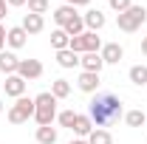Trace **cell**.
Returning a JSON list of instances; mask_svg holds the SVG:
<instances>
[{"mask_svg":"<svg viewBox=\"0 0 147 144\" xmlns=\"http://www.w3.org/2000/svg\"><path fill=\"white\" fill-rule=\"evenodd\" d=\"M74 133L79 136V139H88L91 136V130H93V122L88 119V116H82V113H76V122H74V127H71Z\"/></svg>","mask_w":147,"mask_h":144,"instance_id":"cell-16","label":"cell"},{"mask_svg":"<svg viewBox=\"0 0 147 144\" xmlns=\"http://www.w3.org/2000/svg\"><path fill=\"white\" fill-rule=\"evenodd\" d=\"M142 54L147 57V37H144V40H142Z\"/></svg>","mask_w":147,"mask_h":144,"instance_id":"cell-32","label":"cell"},{"mask_svg":"<svg viewBox=\"0 0 147 144\" xmlns=\"http://www.w3.org/2000/svg\"><path fill=\"white\" fill-rule=\"evenodd\" d=\"M88 144H113V136H110L105 127H93L91 136H88Z\"/></svg>","mask_w":147,"mask_h":144,"instance_id":"cell-18","label":"cell"},{"mask_svg":"<svg viewBox=\"0 0 147 144\" xmlns=\"http://www.w3.org/2000/svg\"><path fill=\"white\" fill-rule=\"evenodd\" d=\"M127 76H130V82H133V85H139V88L147 85V68H144V65H133Z\"/></svg>","mask_w":147,"mask_h":144,"instance_id":"cell-22","label":"cell"},{"mask_svg":"<svg viewBox=\"0 0 147 144\" xmlns=\"http://www.w3.org/2000/svg\"><path fill=\"white\" fill-rule=\"evenodd\" d=\"M6 3H9V6H26L28 0H6Z\"/></svg>","mask_w":147,"mask_h":144,"instance_id":"cell-31","label":"cell"},{"mask_svg":"<svg viewBox=\"0 0 147 144\" xmlns=\"http://www.w3.org/2000/svg\"><path fill=\"white\" fill-rule=\"evenodd\" d=\"M6 11H9V3H6V0H0V20L6 17Z\"/></svg>","mask_w":147,"mask_h":144,"instance_id":"cell-30","label":"cell"},{"mask_svg":"<svg viewBox=\"0 0 147 144\" xmlns=\"http://www.w3.org/2000/svg\"><path fill=\"white\" fill-rule=\"evenodd\" d=\"M99 54H102V59H105V65H116V62H122V57H125V48H122L119 42H105Z\"/></svg>","mask_w":147,"mask_h":144,"instance_id":"cell-8","label":"cell"},{"mask_svg":"<svg viewBox=\"0 0 147 144\" xmlns=\"http://www.w3.org/2000/svg\"><path fill=\"white\" fill-rule=\"evenodd\" d=\"M48 6H51L48 0H28V11H31V14H45Z\"/></svg>","mask_w":147,"mask_h":144,"instance_id":"cell-25","label":"cell"},{"mask_svg":"<svg viewBox=\"0 0 147 144\" xmlns=\"http://www.w3.org/2000/svg\"><path fill=\"white\" fill-rule=\"evenodd\" d=\"M26 40H28V34L23 31V26H14V28H9V31H6V42H9L11 48H23V45H26Z\"/></svg>","mask_w":147,"mask_h":144,"instance_id":"cell-15","label":"cell"},{"mask_svg":"<svg viewBox=\"0 0 147 144\" xmlns=\"http://www.w3.org/2000/svg\"><path fill=\"white\" fill-rule=\"evenodd\" d=\"M57 119V99L51 90H45V93H40V96H34V122L40 127L51 124Z\"/></svg>","mask_w":147,"mask_h":144,"instance_id":"cell-2","label":"cell"},{"mask_svg":"<svg viewBox=\"0 0 147 144\" xmlns=\"http://www.w3.org/2000/svg\"><path fill=\"white\" fill-rule=\"evenodd\" d=\"M3 45H6V26L0 23V51H3Z\"/></svg>","mask_w":147,"mask_h":144,"instance_id":"cell-29","label":"cell"},{"mask_svg":"<svg viewBox=\"0 0 147 144\" xmlns=\"http://www.w3.org/2000/svg\"><path fill=\"white\" fill-rule=\"evenodd\" d=\"M68 144H88V139H74V141H68Z\"/></svg>","mask_w":147,"mask_h":144,"instance_id":"cell-33","label":"cell"},{"mask_svg":"<svg viewBox=\"0 0 147 144\" xmlns=\"http://www.w3.org/2000/svg\"><path fill=\"white\" fill-rule=\"evenodd\" d=\"M0 113H3V99H0Z\"/></svg>","mask_w":147,"mask_h":144,"instance_id":"cell-34","label":"cell"},{"mask_svg":"<svg viewBox=\"0 0 147 144\" xmlns=\"http://www.w3.org/2000/svg\"><path fill=\"white\" fill-rule=\"evenodd\" d=\"M17 65H20V59L11 54V51H0V71L6 73V76L17 73Z\"/></svg>","mask_w":147,"mask_h":144,"instance_id":"cell-13","label":"cell"},{"mask_svg":"<svg viewBox=\"0 0 147 144\" xmlns=\"http://www.w3.org/2000/svg\"><path fill=\"white\" fill-rule=\"evenodd\" d=\"M88 3H91V0H65V6H74V9H76V6H88Z\"/></svg>","mask_w":147,"mask_h":144,"instance_id":"cell-28","label":"cell"},{"mask_svg":"<svg viewBox=\"0 0 147 144\" xmlns=\"http://www.w3.org/2000/svg\"><path fill=\"white\" fill-rule=\"evenodd\" d=\"M37 141H40V144H57V130L51 124L37 127Z\"/></svg>","mask_w":147,"mask_h":144,"instance_id":"cell-20","label":"cell"},{"mask_svg":"<svg viewBox=\"0 0 147 144\" xmlns=\"http://www.w3.org/2000/svg\"><path fill=\"white\" fill-rule=\"evenodd\" d=\"M76 14H79V11H76L74 6H59V9L54 11V23L59 26V28H65V26H68V23L76 17Z\"/></svg>","mask_w":147,"mask_h":144,"instance_id":"cell-14","label":"cell"},{"mask_svg":"<svg viewBox=\"0 0 147 144\" xmlns=\"http://www.w3.org/2000/svg\"><path fill=\"white\" fill-rule=\"evenodd\" d=\"M28 119H34V99L20 96L17 102L9 108V122H11V124H26Z\"/></svg>","mask_w":147,"mask_h":144,"instance_id":"cell-5","label":"cell"},{"mask_svg":"<svg viewBox=\"0 0 147 144\" xmlns=\"http://www.w3.org/2000/svg\"><path fill=\"white\" fill-rule=\"evenodd\" d=\"M76 88L82 90V93H93V90L99 88V73L82 71V73H79V79H76Z\"/></svg>","mask_w":147,"mask_h":144,"instance_id":"cell-11","label":"cell"},{"mask_svg":"<svg viewBox=\"0 0 147 144\" xmlns=\"http://www.w3.org/2000/svg\"><path fill=\"white\" fill-rule=\"evenodd\" d=\"M51 45H54L57 51H62V48L71 45V37L65 34V28H54V31H51Z\"/></svg>","mask_w":147,"mask_h":144,"instance_id":"cell-19","label":"cell"},{"mask_svg":"<svg viewBox=\"0 0 147 144\" xmlns=\"http://www.w3.org/2000/svg\"><path fill=\"white\" fill-rule=\"evenodd\" d=\"M144 20H147V9L144 6H130L127 11H122V14L116 17V26H119L122 31L133 34V31H139V28L144 26Z\"/></svg>","mask_w":147,"mask_h":144,"instance_id":"cell-3","label":"cell"},{"mask_svg":"<svg viewBox=\"0 0 147 144\" xmlns=\"http://www.w3.org/2000/svg\"><path fill=\"white\" fill-rule=\"evenodd\" d=\"M20 26H23V31H26V34H40V31L45 28V20H42V14H31V11H28V14L23 17Z\"/></svg>","mask_w":147,"mask_h":144,"instance_id":"cell-10","label":"cell"},{"mask_svg":"<svg viewBox=\"0 0 147 144\" xmlns=\"http://www.w3.org/2000/svg\"><path fill=\"white\" fill-rule=\"evenodd\" d=\"M57 62L62 68H74V65H79V54H74L71 48H62V51H57Z\"/></svg>","mask_w":147,"mask_h":144,"instance_id":"cell-17","label":"cell"},{"mask_svg":"<svg viewBox=\"0 0 147 144\" xmlns=\"http://www.w3.org/2000/svg\"><path fill=\"white\" fill-rule=\"evenodd\" d=\"M125 122H127V127H142L147 122V116H144V110H127Z\"/></svg>","mask_w":147,"mask_h":144,"instance_id":"cell-24","label":"cell"},{"mask_svg":"<svg viewBox=\"0 0 147 144\" xmlns=\"http://www.w3.org/2000/svg\"><path fill=\"white\" fill-rule=\"evenodd\" d=\"M74 54H91V51H102V37H96V31H82L79 37H71Z\"/></svg>","mask_w":147,"mask_h":144,"instance_id":"cell-4","label":"cell"},{"mask_svg":"<svg viewBox=\"0 0 147 144\" xmlns=\"http://www.w3.org/2000/svg\"><path fill=\"white\" fill-rule=\"evenodd\" d=\"M57 119H59V124H62V127L71 130L74 122H76V113H74V110H62V113H57Z\"/></svg>","mask_w":147,"mask_h":144,"instance_id":"cell-26","label":"cell"},{"mask_svg":"<svg viewBox=\"0 0 147 144\" xmlns=\"http://www.w3.org/2000/svg\"><path fill=\"white\" fill-rule=\"evenodd\" d=\"M82 31H85V20H82V14H76V17L65 26V34H68V37H79Z\"/></svg>","mask_w":147,"mask_h":144,"instance_id":"cell-23","label":"cell"},{"mask_svg":"<svg viewBox=\"0 0 147 144\" xmlns=\"http://www.w3.org/2000/svg\"><path fill=\"white\" fill-rule=\"evenodd\" d=\"M79 65H82V71H91V73H99L105 68V59L99 51H91V54H82L79 57Z\"/></svg>","mask_w":147,"mask_h":144,"instance_id":"cell-9","label":"cell"},{"mask_svg":"<svg viewBox=\"0 0 147 144\" xmlns=\"http://www.w3.org/2000/svg\"><path fill=\"white\" fill-rule=\"evenodd\" d=\"M51 93H54V99H65V96H71V82H68V79H54Z\"/></svg>","mask_w":147,"mask_h":144,"instance_id":"cell-21","label":"cell"},{"mask_svg":"<svg viewBox=\"0 0 147 144\" xmlns=\"http://www.w3.org/2000/svg\"><path fill=\"white\" fill-rule=\"evenodd\" d=\"M130 6H133V0H110V9H113V11H119V14H122V11H127Z\"/></svg>","mask_w":147,"mask_h":144,"instance_id":"cell-27","label":"cell"},{"mask_svg":"<svg viewBox=\"0 0 147 144\" xmlns=\"http://www.w3.org/2000/svg\"><path fill=\"white\" fill-rule=\"evenodd\" d=\"M3 88H6V96L20 99V96H26V79H23V76H17V73H11V76H6Z\"/></svg>","mask_w":147,"mask_h":144,"instance_id":"cell-7","label":"cell"},{"mask_svg":"<svg viewBox=\"0 0 147 144\" xmlns=\"http://www.w3.org/2000/svg\"><path fill=\"white\" fill-rule=\"evenodd\" d=\"M82 20H85V28H88V31H99V28H105V14H102L99 9L85 11V14H82Z\"/></svg>","mask_w":147,"mask_h":144,"instance_id":"cell-12","label":"cell"},{"mask_svg":"<svg viewBox=\"0 0 147 144\" xmlns=\"http://www.w3.org/2000/svg\"><path fill=\"white\" fill-rule=\"evenodd\" d=\"M17 76H23L26 82H28V79H40V76H42V62H40V59H20Z\"/></svg>","mask_w":147,"mask_h":144,"instance_id":"cell-6","label":"cell"},{"mask_svg":"<svg viewBox=\"0 0 147 144\" xmlns=\"http://www.w3.org/2000/svg\"><path fill=\"white\" fill-rule=\"evenodd\" d=\"M88 119L93 127H108L122 119V99L116 93H96L88 105Z\"/></svg>","mask_w":147,"mask_h":144,"instance_id":"cell-1","label":"cell"}]
</instances>
